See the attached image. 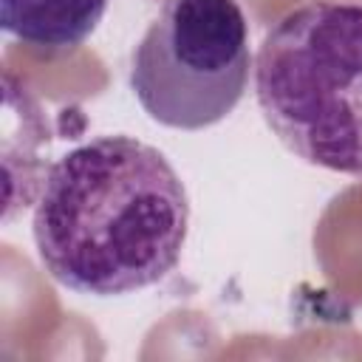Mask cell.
<instances>
[{"instance_id": "6da1fadb", "label": "cell", "mask_w": 362, "mask_h": 362, "mask_svg": "<svg viewBox=\"0 0 362 362\" xmlns=\"http://www.w3.org/2000/svg\"><path fill=\"white\" fill-rule=\"evenodd\" d=\"M189 226L167 156L133 136H99L57 158L34 206L42 269L65 288L119 297L167 277Z\"/></svg>"}, {"instance_id": "7a4b0ae2", "label": "cell", "mask_w": 362, "mask_h": 362, "mask_svg": "<svg viewBox=\"0 0 362 362\" xmlns=\"http://www.w3.org/2000/svg\"><path fill=\"white\" fill-rule=\"evenodd\" d=\"M255 96L303 161L362 178V3L311 0L266 31Z\"/></svg>"}, {"instance_id": "3957f363", "label": "cell", "mask_w": 362, "mask_h": 362, "mask_svg": "<svg viewBox=\"0 0 362 362\" xmlns=\"http://www.w3.org/2000/svg\"><path fill=\"white\" fill-rule=\"evenodd\" d=\"M252 71L238 0H167L130 57V88L158 124L204 130L243 99Z\"/></svg>"}, {"instance_id": "277c9868", "label": "cell", "mask_w": 362, "mask_h": 362, "mask_svg": "<svg viewBox=\"0 0 362 362\" xmlns=\"http://www.w3.org/2000/svg\"><path fill=\"white\" fill-rule=\"evenodd\" d=\"M110 0H0L3 31L25 45L68 51L102 23Z\"/></svg>"}]
</instances>
